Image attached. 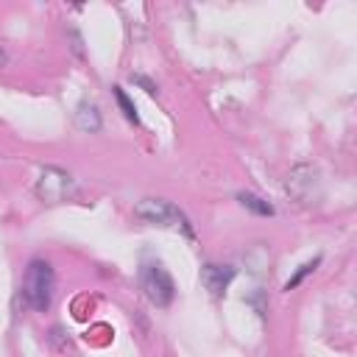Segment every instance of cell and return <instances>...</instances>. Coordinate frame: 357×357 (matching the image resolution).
Segmentation results:
<instances>
[{"mask_svg":"<svg viewBox=\"0 0 357 357\" xmlns=\"http://www.w3.org/2000/svg\"><path fill=\"white\" fill-rule=\"evenodd\" d=\"M284 187H287V192H290L298 204H315V201L321 198V178H318V170L310 167V165L293 167Z\"/></svg>","mask_w":357,"mask_h":357,"instance_id":"5b68a950","label":"cell"},{"mask_svg":"<svg viewBox=\"0 0 357 357\" xmlns=\"http://www.w3.org/2000/svg\"><path fill=\"white\" fill-rule=\"evenodd\" d=\"M134 81H137V84H142V86H145V92H148V95H156V86H153V84H151V81H148V78H142V75H134Z\"/></svg>","mask_w":357,"mask_h":357,"instance_id":"8fae6325","label":"cell"},{"mask_svg":"<svg viewBox=\"0 0 357 357\" xmlns=\"http://www.w3.org/2000/svg\"><path fill=\"white\" fill-rule=\"evenodd\" d=\"M318 265H321V257H315V259H310V262L298 265V271H296V273H293V276L284 282V290H293V287H298V284L304 282V276H307V273H312Z\"/></svg>","mask_w":357,"mask_h":357,"instance_id":"30bf717a","label":"cell"},{"mask_svg":"<svg viewBox=\"0 0 357 357\" xmlns=\"http://www.w3.org/2000/svg\"><path fill=\"white\" fill-rule=\"evenodd\" d=\"M3 64H6V50L0 47V67H3Z\"/></svg>","mask_w":357,"mask_h":357,"instance_id":"7c38bea8","label":"cell"},{"mask_svg":"<svg viewBox=\"0 0 357 357\" xmlns=\"http://www.w3.org/2000/svg\"><path fill=\"white\" fill-rule=\"evenodd\" d=\"M75 126H78L81 131H89V134L100 131L103 120H100L98 106H95V103H89V100H81V103H78V109H75Z\"/></svg>","mask_w":357,"mask_h":357,"instance_id":"52a82bcc","label":"cell"},{"mask_svg":"<svg viewBox=\"0 0 357 357\" xmlns=\"http://www.w3.org/2000/svg\"><path fill=\"white\" fill-rule=\"evenodd\" d=\"M237 201H240L243 209H248V212H254V215H259V218H271V215H273V206H271L265 198H259L257 192L243 190V192H237Z\"/></svg>","mask_w":357,"mask_h":357,"instance_id":"ba28073f","label":"cell"},{"mask_svg":"<svg viewBox=\"0 0 357 357\" xmlns=\"http://www.w3.org/2000/svg\"><path fill=\"white\" fill-rule=\"evenodd\" d=\"M139 287L142 293L148 296L151 304L156 307H167L176 296V284H173V276L162 268V262H142L139 268Z\"/></svg>","mask_w":357,"mask_h":357,"instance_id":"3957f363","label":"cell"},{"mask_svg":"<svg viewBox=\"0 0 357 357\" xmlns=\"http://www.w3.org/2000/svg\"><path fill=\"white\" fill-rule=\"evenodd\" d=\"M234 276H237V271H234L231 265L206 262V265L201 268V282H204V287L209 290V296H215V298H220V296L229 290V284L234 282Z\"/></svg>","mask_w":357,"mask_h":357,"instance_id":"8992f818","label":"cell"},{"mask_svg":"<svg viewBox=\"0 0 357 357\" xmlns=\"http://www.w3.org/2000/svg\"><path fill=\"white\" fill-rule=\"evenodd\" d=\"M75 178L61 167H45L36 178V195L45 204H61L75 195Z\"/></svg>","mask_w":357,"mask_h":357,"instance_id":"277c9868","label":"cell"},{"mask_svg":"<svg viewBox=\"0 0 357 357\" xmlns=\"http://www.w3.org/2000/svg\"><path fill=\"white\" fill-rule=\"evenodd\" d=\"M53 287H56L53 265L45 259H31L22 276V298L28 301V307H33L36 312H45L53 301Z\"/></svg>","mask_w":357,"mask_h":357,"instance_id":"6da1fadb","label":"cell"},{"mask_svg":"<svg viewBox=\"0 0 357 357\" xmlns=\"http://www.w3.org/2000/svg\"><path fill=\"white\" fill-rule=\"evenodd\" d=\"M112 92H114V100H117V106H120V112H123V117H126L128 123H139V114H137V106L131 103V98L126 95V89H123V86H112Z\"/></svg>","mask_w":357,"mask_h":357,"instance_id":"9c48e42d","label":"cell"},{"mask_svg":"<svg viewBox=\"0 0 357 357\" xmlns=\"http://www.w3.org/2000/svg\"><path fill=\"white\" fill-rule=\"evenodd\" d=\"M134 215L145 223H153V226H170V229H181L187 237H192V226L187 220V215L173 206L170 201H162V198H142L137 206H134Z\"/></svg>","mask_w":357,"mask_h":357,"instance_id":"7a4b0ae2","label":"cell"}]
</instances>
